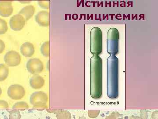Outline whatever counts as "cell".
<instances>
[{
    "label": "cell",
    "instance_id": "6da1fadb",
    "mask_svg": "<svg viewBox=\"0 0 158 119\" xmlns=\"http://www.w3.org/2000/svg\"><path fill=\"white\" fill-rule=\"evenodd\" d=\"M102 69L101 58L94 55L90 59V94L94 99L102 95Z\"/></svg>",
    "mask_w": 158,
    "mask_h": 119
},
{
    "label": "cell",
    "instance_id": "7a4b0ae2",
    "mask_svg": "<svg viewBox=\"0 0 158 119\" xmlns=\"http://www.w3.org/2000/svg\"><path fill=\"white\" fill-rule=\"evenodd\" d=\"M90 51L98 55L102 52V32L98 28H94L90 33Z\"/></svg>",
    "mask_w": 158,
    "mask_h": 119
},
{
    "label": "cell",
    "instance_id": "3957f363",
    "mask_svg": "<svg viewBox=\"0 0 158 119\" xmlns=\"http://www.w3.org/2000/svg\"><path fill=\"white\" fill-rule=\"evenodd\" d=\"M119 33L115 28L110 29L108 32L107 51L111 55H115L118 53V42Z\"/></svg>",
    "mask_w": 158,
    "mask_h": 119
},
{
    "label": "cell",
    "instance_id": "277c9868",
    "mask_svg": "<svg viewBox=\"0 0 158 119\" xmlns=\"http://www.w3.org/2000/svg\"><path fill=\"white\" fill-rule=\"evenodd\" d=\"M48 97L45 93L42 91H37L33 93L30 98V102L34 108H47V103Z\"/></svg>",
    "mask_w": 158,
    "mask_h": 119
},
{
    "label": "cell",
    "instance_id": "5b68a950",
    "mask_svg": "<svg viewBox=\"0 0 158 119\" xmlns=\"http://www.w3.org/2000/svg\"><path fill=\"white\" fill-rule=\"evenodd\" d=\"M7 93L9 98L13 100H21L25 95L26 90L22 86L13 84L9 86Z\"/></svg>",
    "mask_w": 158,
    "mask_h": 119
},
{
    "label": "cell",
    "instance_id": "8992f818",
    "mask_svg": "<svg viewBox=\"0 0 158 119\" xmlns=\"http://www.w3.org/2000/svg\"><path fill=\"white\" fill-rule=\"evenodd\" d=\"M26 67L29 73L34 75H38L44 70L43 63L38 58L29 60Z\"/></svg>",
    "mask_w": 158,
    "mask_h": 119
},
{
    "label": "cell",
    "instance_id": "52a82bcc",
    "mask_svg": "<svg viewBox=\"0 0 158 119\" xmlns=\"http://www.w3.org/2000/svg\"><path fill=\"white\" fill-rule=\"evenodd\" d=\"M4 60L8 66L16 67L20 64L21 57L18 52L11 51L6 53L4 57Z\"/></svg>",
    "mask_w": 158,
    "mask_h": 119
},
{
    "label": "cell",
    "instance_id": "ba28073f",
    "mask_svg": "<svg viewBox=\"0 0 158 119\" xmlns=\"http://www.w3.org/2000/svg\"><path fill=\"white\" fill-rule=\"evenodd\" d=\"M26 22L22 15L16 14L11 18L9 21V25L12 30L15 31H19L25 25Z\"/></svg>",
    "mask_w": 158,
    "mask_h": 119
},
{
    "label": "cell",
    "instance_id": "9c48e42d",
    "mask_svg": "<svg viewBox=\"0 0 158 119\" xmlns=\"http://www.w3.org/2000/svg\"><path fill=\"white\" fill-rule=\"evenodd\" d=\"M12 3L10 1H0V15L4 17H9L13 13Z\"/></svg>",
    "mask_w": 158,
    "mask_h": 119
},
{
    "label": "cell",
    "instance_id": "30bf717a",
    "mask_svg": "<svg viewBox=\"0 0 158 119\" xmlns=\"http://www.w3.org/2000/svg\"><path fill=\"white\" fill-rule=\"evenodd\" d=\"M35 20L40 26L48 27L50 25L49 13L46 11H39L35 16Z\"/></svg>",
    "mask_w": 158,
    "mask_h": 119
},
{
    "label": "cell",
    "instance_id": "8fae6325",
    "mask_svg": "<svg viewBox=\"0 0 158 119\" xmlns=\"http://www.w3.org/2000/svg\"><path fill=\"white\" fill-rule=\"evenodd\" d=\"M45 84V80L39 75H34L30 79V85L31 87L34 89H40L42 88Z\"/></svg>",
    "mask_w": 158,
    "mask_h": 119
},
{
    "label": "cell",
    "instance_id": "7c38bea8",
    "mask_svg": "<svg viewBox=\"0 0 158 119\" xmlns=\"http://www.w3.org/2000/svg\"><path fill=\"white\" fill-rule=\"evenodd\" d=\"M20 52L24 57H31L35 53L34 46L31 43L25 42L21 46Z\"/></svg>",
    "mask_w": 158,
    "mask_h": 119
},
{
    "label": "cell",
    "instance_id": "4fadbf2b",
    "mask_svg": "<svg viewBox=\"0 0 158 119\" xmlns=\"http://www.w3.org/2000/svg\"><path fill=\"white\" fill-rule=\"evenodd\" d=\"M35 8L33 6H26L19 12V14L22 15L26 21L29 20L33 16L35 12Z\"/></svg>",
    "mask_w": 158,
    "mask_h": 119
},
{
    "label": "cell",
    "instance_id": "5bb4252c",
    "mask_svg": "<svg viewBox=\"0 0 158 119\" xmlns=\"http://www.w3.org/2000/svg\"><path fill=\"white\" fill-rule=\"evenodd\" d=\"M9 75V68L4 64H0V82L5 81Z\"/></svg>",
    "mask_w": 158,
    "mask_h": 119
},
{
    "label": "cell",
    "instance_id": "9a60e30c",
    "mask_svg": "<svg viewBox=\"0 0 158 119\" xmlns=\"http://www.w3.org/2000/svg\"><path fill=\"white\" fill-rule=\"evenodd\" d=\"M56 114L57 119H71V116L69 112L66 110H56Z\"/></svg>",
    "mask_w": 158,
    "mask_h": 119
},
{
    "label": "cell",
    "instance_id": "2e32d148",
    "mask_svg": "<svg viewBox=\"0 0 158 119\" xmlns=\"http://www.w3.org/2000/svg\"><path fill=\"white\" fill-rule=\"evenodd\" d=\"M40 52L44 57H48L50 56V42L49 41L44 43L40 48Z\"/></svg>",
    "mask_w": 158,
    "mask_h": 119
},
{
    "label": "cell",
    "instance_id": "e0dca14e",
    "mask_svg": "<svg viewBox=\"0 0 158 119\" xmlns=\"http://www.w3.org/2000/svg\"><path fill=\"white\" fill-rule=\"evenodd\" d=\"M29 106L27 102H16L12 106V108L16 109H20L23 110L28 108Z\"/></svg>",
    "mask_w": 158,
    "mask_h": 119
},
{
    "label": "cell",
    "instance_id": "ac0fdd59",
    "mask_svg": "<svg viewBox=\"0 0 158 119\" xmlns=\"http://www.w3.org/2000/svg\"><path fill=\"white\" fill-rule=\"evenodd\" d=\"M9 119H21V115L18 109H12L9 112Z\"/></svg>",
    "mask_w": 158,
    "mask_h": 119
},
{
    "label": "cell",
    "instance_id": "d6986e66",
    "mask_svg": "<svg viewBox=\"0 0 158 119\" xmlns=\"http://www.w3.org/2000/svg\"><path fill=\"white\" fill-rule=\"evenodd\" d=\"M8 30V25L5 20L0 18V34H5Z\"/></svg>",
    "mask_w": 158,
    "mask_h": 119
},
{
    "label": "cell",
    "instance_id": "ffe728a7",
    "mask_svg": "<svg viewBox=\"0 0 158 119\" xmlns=\"http://www.w3.org/2000/svg\"><path fill=\"white\" fill-rule=\"evenodd\" d=\"M38 4L42 9H48L49 8L50 3L49 1H38Z\"/></svg>",
    "mask_w": 158,
    "mask_h": 119
},
{
    "label": "cell",
    "instance_id": "44dd1931",
    "mask_svg": "<svg viewBox=\"0 0 158 119\" xmlns=\"http://www.w3.org/2000/svg\"><path fill=\"white\" fill-rule=\"evenodd\" d=\"M9 108V103L5 100H0V109H5Z\"/></svg>",
    "mask_w": 158,
    "mask_h": 119
},
{
    "label": "cell",
    "instance_id": "7402d4cb",
    "mask_svg": "<svg viewBox=\"0 0 158 119\" xmlns=\"http://www.w3.org/2000/svg\"><path fill=\"white\" fill-rule=\"evenodd\" d=\"M5 48H6V45L5 43L2 39H0V54H2L4 52Z\"/></svg>",
    "mask_w": 158,
    "mask_h": 119
},
{
    "label": "cell",
    "instance_id": "603a6c76",
    "mask_svg": "<svg viewBox=\"0 0 158 119\" xmlns=\"http://www.w3.org/2000/svg\"><path fill=\"white\" fill-rule=\"evenodd\" d=\"M2 94V89H1V87H0V96H1V95Z\"/></svg>",
    "mask_w": 158,
    "mask_h": 119
},
{
    "label": "cell",
    "instance_id": "cb8c5ba5",
    "mask_svg": "<svg viewBox=\"0 0 158 119\" xmlns=\"http://www.w3.org/2000/svg\"><path fill=\"white\" fill-rule=\"evenodd\" d=\"M79 119H86L84 117H81L79 118Z\"/></svg>",
    "mask_w": 158,
    "mask_h": 119
},
{
    "label": "cell",
    "instance_id": "d4e9b609",
    "mask_svg": "<svg viewBox=\"0 0 158 119\" xmlns=\"http://www.w3.org/2000/svg\"><path fill=\"white\" fill-rule=\"evenodd\" d=\"M0 119H1V118H0Z\"/></svg>",
    "mask_w": 158,
    "mask_h": 119
}]
</instances>
